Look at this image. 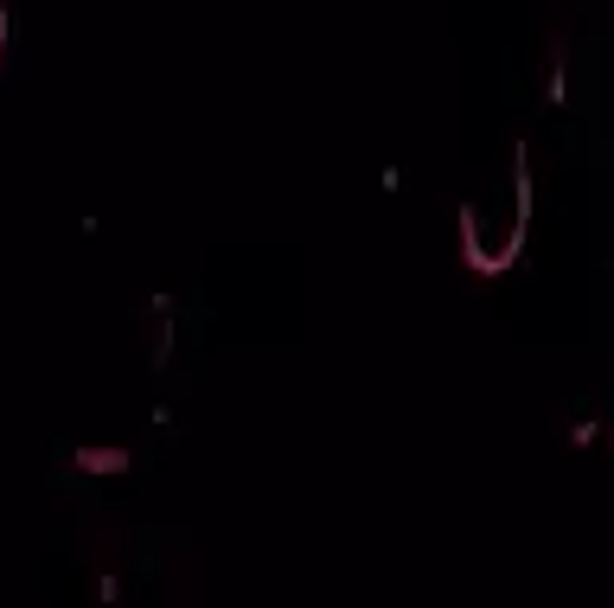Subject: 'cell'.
Returning <instances> with one entry per match:
<instances>
[{
  "label": "cell",
  "mask_w": 614,
  "mask_h": 608,
  "mask_svg": "<svg viewBox=\"0 0 614 608\" xmlns=\"http://www.w3.org/2000/svg\"><path fill=\"white\" fill-rule=\"evenodd\" d=\"M0 45H7V38H0Z\"/></svg>",
  "instance_id": "6da1fadb"
}]
</instances>
